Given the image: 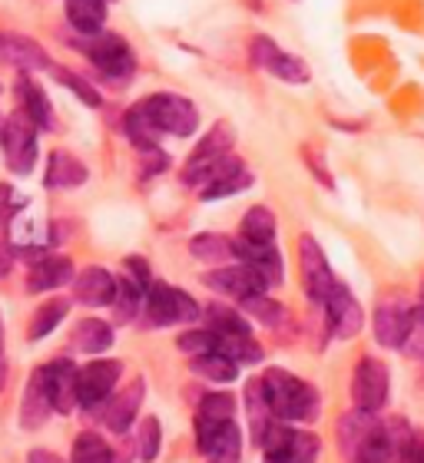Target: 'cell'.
Returning <instances> with one entry per match:
<instances>
[{"mask_svg": "<svg viewBox=\"0 0 424 463\" xmlns=\"http://www.w3.org/2000/svg\"><path fill=\"white\" fill-rule=\"evenodd\" d=\"M262 387H265V397L272 404V414L279 417L282 424H312V420H318L322 394H318L315 384L295 377L285 367H269L262 374Z\"/></svg>", "mask_w": 424, "mask_h": 463, "instance_id": "6da1fadb", "label": "cell"}, {"mask_svg": "<svg viewBox=\"0 0 424 463\" xmlns=\"http://www.w3.org/2000/svg\"><path fill=\"white\" fill-rule=\"evenodd\" d=\"M140 113L149 119L159 136H193L199 129V109L189 97H179V93H149L146 99L136 103Z\"/></svg>", "mask_w": 424, "mask_h": 463, "instance_id": "7a4b0ae2", "label": "cell"}, {"mask_svg": "<svg viewBox=\"0 0 424 463\" xmlns=\"http://www.w3.org/2000/svg\"><path fill=\"white\" fill-rule=\"evenodd\" d=\"M146 325L149 328H173V325H193L203 318V308L196 305L183 288H173L166 281H153L146 288Z\"/></svg>", "mask_w": 424, "mask_h": 463, "instance_id": "3957f363", "label": "cell"}, {"mask_svg": "<svg viewBox=\"0 0 424 463\" xmlns=\"http://www.w3.org/2000/svg\"><path fill=\"white\" fill-rule=\"evenodd\" d=\"M232 146H236V136H232L229 123H216L209 133L196 143V149L189 153L183 165V185L189 189H203L209 183V175L219 169V163H226L232 156Z\"/></svg>", "mask_w": 424, "mask_h": 463, "instance_id": "277c9868", "label": "cell"}, {"mask_svg": "<svg viewBox=\"0 0 424 463\" xmlns=\"http://www.w3.org/2000/svg\"><path fill=\"white\" fill-rule=\"evenodd\" d=\"M37 123L24 109H14L0 126V146H4L7 169L14 175L34 173V165H37Z\"/></svg>", "mask_w": 424, "mask_h": 463, "instance_id": "5b68a950", "label": "cell"}, {"mask_svg": "<svg viewBox=\"0 0 424 463\" xmlns=\"http://www.w3.org/2000/svg\"><path fill=\"white\" fill-rule=\"evenodd\" d=\"M83 50H87L90 63H93L113 87L130 83V77L136 73L133 47H130L123 37H116V33H93V40H87Z\"/></svg>", "mask_w": 424, "mask_h": 463, "instance_id": "8992f818", "label": "cell"}, {"mask_svg": "<svg viewBox=\"0 0 424 463\" xmlns=\"http://www.w3.org/2000/svg\"><path fill=\"white\" fill-rule=\"evenodd\" d=\"M262 463H318V454H322V444L318 437L309 434V430H295V427L275 424L265 434L259 447Z\"/></svg>", "mask_w": 424, "mask_h": 463, "instance_id": "52a82bcc", "label": "cell"}, {"mask_svg": "<svg viewBox=\"0 0 424 463\" xmlns=\"http://www.w3.org/2000/svg\"><path fill=\"white\" fill-rule=\"evenodd\" d=\"M249 57L252 63L259 70H265V73H272V77H279L282 83H295V87H305L312 80V70L309 63L302 57H295V53H289V50H282L279 43L272 37H265V33H259V37L249 40Z\"/></svg>", "mask_w": 424, "mask_h": 463, "instance_id": "ba28073f", "label": "cell"}, {"mask_svg": "<svg viewBox=\"0 0 424 463\" xmlns=\"http://www.w3.org/2000/svg\"><path fill=\"white\" fill-rule=\"evenodd\" d=\"M196 444L212 463H236L242 454V434L236 417H206L196 414Z\"/></svg>", "mask_w": 424, "mask_h": 463, "instance_id": "9c48e42d", "label": "cell"}, {"mask_svg": "<svg viewBox=\"0 0 424 463\" xmlns=\"http://www.w3.org/2000/svg\"><path fill=\"white\" fill-rule=\"evenodd\" d=\"M299 271H302V288H305L312 305H325V298L335 291L338 279L335 271H332V265H328L318 239L309 235V232L299 239Z\"/></svg>", "mask_w": 424, "mask_h": 463, "instance_id": "30bf717a", "label": "cell"}, {"mask_svg": "<svg viewBox=\"0 0 424 463\" xmlns=\"http://www.w3.org/2000/svg\"><path fill=\"white\" fill-rule=\"evenodd\" d=\"M375 338L381 347H405L408 335H411V325H415V305L405 298V295H385V298L375 305Z\"/></svg>", "mask_w": 424, "mask_h": 463, "instance_id": "8fae6325", "label": "cell"}, {"mask_svg": "<svg viewBox=\"0 0 424 463\" xmlns=\"http://www.w3.org/2000/svg\"><path fill=\"white\" fill-rule=\"evenodd\" d=\"M322 315H325V325H328V335L338 341H348L355 338L358 331L365 328V308H361V301L355 298V291L342 285L338 281L335 291L325 298V305H318Z\"/></svg>", "mask_w": 424, "mask_h": 463, "instance_id": "7c38bea8", "label": "cell"}, {"mask_svg": "<svg viewBox=\"0 0 424 463\" xmlns=\"http://www.w3.org/2000/svg\"><path fill=\"white\" fill-rule=\"evenodd\" d=\"M388 391H391L388 367L371 354L361 357L355 364V374H352V397H355V407L378 414V411L388 404Z\"/></svg>", "mask_w": 424, "mask_h": 463, "instance_id": "4fadbf2b", "label": "cell"}, {"mask_svg": "<svg viewBox=\"0 0 424 463\" xmlns=\"http://www.w3.org/2000/svg\"><path fill=\"white\" fill-rule=\"evenodd\" d=\"M40 377H43L53 414H73L80 407V367L67 357H57L40 367Z\"/></svg>", "mask_w": 424, "mask_h": 463, "instance_id": "5bb4252c", "label": "cell"}, {"mask_svg": "<svg viewBox=\"0 0 424 463\" xmlns=\"http://www.w3.org/2000/svg\"><path fill=\"white\" fill-rule=\"evenodd\" d=\"M120 374H123L120 361H90L87 367H80V407L87 414H97L100 407L113 397Z\"/></svg>", "mask_w": 424, "mask_h": 463, "instance_id": "9a60e30c", "label": "cell"}, {"mask_svg": "<svg viewBox=\"0 0 424 463\" xmlns=\"http://www.w3.org/2000/svg\"><path fill=\"white\" fill-rule=\"evenodd\" d=\"M203 285L212 291H219V295H226V298H236L242 305V301L255 298V295H265L269 291V285L255 275V271L249 269V265H222V269H212L203 275Z\"/></svg>", "mask_w": 424, "mask_h": 463, "instance_id": "2e32d148", "label": "cell"}, {"mask_svg": "<svg viewBox=\"0 0 424 463\" xmlns=\"http://www.w3.org/2000/svg\"><path fill=\"white\" fill-rule=\"evenodd\" d=\"M232 259L249 265L255 275H259L269 288L282 285L285 279V265H282V255L275 249V241H249V239H232Z\"/></svg>", "mask_w": 424, "mask_h": 463, "instance_id": "e0dca14e", "label": "cell"}, {"mask_svg": "<svg viewBox=\"0 0 424 463\" xmlns=\"http://www.w3.org/2000/svg\"><path fill=\"white\" fill-rule=\"evenodd\" d=\"M143 397H146V381L143 377H136L133 384H126L120 394H113L100 407L97 414L100 420L106 424V430H113V434H126L130 427H133L136 414H140V407H143Z\"/></svg>", "mask_w": 424, "mask_h": 463, "instance_id": "ac0fdd59", "label": "cell"}, {"mask_svg": "<svg viewBox=\"0 0 424 463\" xmlns=\"http://www.w3.org/2000/svg\"><path fill=\"white\" fill-rule=\"evenodd\" d=\"M378 427H381V420H378L371 411H361V407H352L348 414L338 417L335 440H338V450H342V457H345L348 463L355 460V454L368 444V440H371V434H375Z\"/></svg>", "mask_w": 424, "mask_h": 463, "instance_id": "d6986e66", "label": "cell"}, {"mask_svg": "<svg viewBox=\"0 0 424 463\" xmlns=\"http://www.w3.org/2000/svg\"><path fill=\"white\" fill-rule=\"evenodd\" d=\"M0 63L20 70V73H37V70L53 67L47 50L24 33H0Z\"/></svg>", "mask_w": 424, "mask_h": 463, "instance_id": "ffe728a7", "label": "cell"}, {"mask_svg": "<svg viewBox=\"0 0 424 463\" xmlns=\"http://www.w3.org/2000/svg\"><path fill=\"white\" fill-rule=\"evenodd\" d=\"M252 183H255V175H252L249 165L242 163V159H236V156H229V159H226V163H219V169L209 175V183L199 189V199H203V203L229 199V195L246 193Z\"/></svg>", "mask_w": 424, "mask_h": 463, "instance_id": "44dd1931", "label": "cell"}, {"mask_svg": "<svg viewBox=\"0 0 424 463\" xmlns=\"http://www.w3.org/2000/svg\"><path fill=\"white\" fill-rule=\"evenodd\" d=\"M67 281H73V261L63 255H40L27 271V291H34V295L63 288Z\"/></svg>", "mask_w": 424, "mask_h": 463, "instance_id": "7402d4cb", "label": "cell"}, {"mask_svg": "<svg viewBox=\"0 0 424 463\" xmlns=\"http://www.w3.org/2000/svg\"><path fill=\"white\" fill-rule=\"evenodd\" d=\"M113 295H116V279L106 269L93 265V269L80 271L77 279H73V298H77L80 305H87V308L113 305Z\"/></svg>", "mask_w": 424, "mask_h": 463, "instance_id": "603a6c76", "label": "cell"}, {"mask_svg": "<svg viewBox=\"0 0 424 463\" xmlns=\"http://www.w3.org/2000/svg\"><path fill=\"white\" fill-rule=\"evenodd\" d=\"M242 404H246V414H249L252 444L262 447L265 434H269L272 427L279 424V417L272 414V404H269V397H265L262 377H255V381H249V384H246V397H242Z\"/></svg>", "mask_w": 424, "mask_h": 463, "instance_id": "cb8c5ba5", "label": "cell"}, {"mask_svg": "<svg viewBox=\"0 0 424 463\" xmlns=\"http://www.w3.org/2000/svg\"><path fill=\"white\" fill-rule=\"evenodd\" d=\"M53 414L47 397V387H43V377H40V367L30 374L27 387H24V401H20V424L24 430H37V427L47 424V417Z\"/></svg>", "mask_w": 424, "mask_h": 463, "instance_id": "d4e9b609", "label": "cell"}, {"mask_svg": "<svg viewBox=\"0 0 424 463\" xmlns=\"http://www.w3.org/2000/svg\"><path fill=\"white\" fill-rule=\"evenodd\" d=\"M87 165L73 153H50L43 183H47V189H80L87 183Z\"/></svg>", "mask_w": 424, "mask_h": 463, "instance_id": "484cf974", "label": "cell"}, {"mask_svg": "<svg viewBox=\"0 0 424 463\" xmlns=\"http://www.w3.org/2000/svg\"><path fill=\"white\" fill-rule=\"evenodd\" d=\"M17 99H20V109L37 123V129H53V126H57L47 93H43L40 83H34L27 73H20V80H17Z\"/></svg>", "mask_w": 424, "mask_h": 463, "instance_id": "4316f807", "label": "cell"}, {"mask_svg": "<svg viewBox=\"0 0 424 463\" xmlns=\"http://www.w3.org/2000/svg\"><path fill=\"white\" fill-rule=\"evenodd\" d=\"M70 345L80 354H103L106 347L113 345V328L100 318H83L77 328L70 331Z\"/></svg>", "mask_w": 424, "mask_h": 463, "instance_id": "83f0119b", "label": "cell"}, {"mask_svg": "<svg viewBox=\"0 0 424 463\" xmlns=\"http://www.w3.org/2000/svg\"><path fill=\"white\" fill-rule=\"evenodd\" d=\"M67 10V20L70 27L77 30V33H103V24H106V0H67L63 4Z\"/></svg>", "mask_w": 424, "mask_h": 463, "instance_id": "f1b7e54d", "label": "cell"}, {"mask_svg": "<svg viewBox=\"0 0 424 463\" xmlns=\"http://www.w3.org/2000/svg\"><path fill=\"white\" fill-rule=\"evenodd\" d=\"M143 301H146V288L140 285V281H133L130 275L116 279V295H113V318H116V325H130V321L140 315Z\"/></svg>", "mask_w": 424, "mask_h": 463, "instance_id": "f546056e", "label": "cell"}, {"mask_svg": "<svg viewBox=\"0 0 424 463\" xmlns=\"http://www.w3.org/2000/svg\"><path fill=\"white\" fill-rule=\"evenodd\" d=\"M189 367H193L196 377H203V381H212V384H229V381H236V377H239V364H236L232 357L222 354V351L196 354L193 361H189Z\"/></svg>", "mask_w": 424, "mask_h": 463, "instance_id": "4dcf8cb0", "label": "cell"}, {"mask_svg": "<svg viewBox=\"0 0 424 463\" xmlns=\"http://www.w3.org/2000/svg\"><path fill=\"white\" fill-rule=\"evenodd\" d=\"M206 315V328L216 331L219 338H236V335H252L249 321L242 318L239 308H229V305H219V301H212L203 308Z\"/></svg>", "mask_w": 424, "mask_h": 463, "instance_id": "1f68e13d", "label": "cell"}, {"mask_svg": "<svg viewBox=\"0 0 424 463\" xmlns=\"http://www.w3.org/2000/svg\"><path fill=\"white\" fill-rule=\"evenodd\" d=\"M189 251H193L199 261H206V265H222V261L232 259V239L222 235V232H199V235L189 241Z\"/></svg>", "mask_w": 424, "mask_h": 463, "instance_id": "d6a6232c", "label": "cell"}, {"mask_svg": "<svg viewBox=\"0 0 424 463\" xmlns=\"http://www.w3.org/2000/svg\"><path fill=\"white\" fill-rule=\"evenodd\" d=\"M70 315V301L67 298H50L43 301L37 311H34V318H30V328H27V338L30 341H40L47 338L50 331L57 328L60 321Z\"/></svg>", "mask_w": 424, "mask_h": 463, "instance_id": "836d02e7", "label": "cell"}, {"mask_svg": "<svg viewBox=\"0 0 424 463\" xmlns=\"http://www.w3.org/2000/svg\"><path fill=\"white\" fill-rule=\"evenodd\" d=\"M242 311L252 315V318H259L269 331H282L292 321L289 311H285V305H279V301L269 298V295H255V298L242 301Z\"/></svg>", "mask_w": 424, "mask_h": 463, "instance_id": "e575fe53", "label": "cell"}, {"mask_svg": "<svg viewBox=\"0 0 424 463\" xmlns=\"http://www.w3.org/2000/svg\"><path fill=\"white\" fill-rule=\"evenodd\" d=\"M275 232H279V222H275V213L269 205H252L242 219L239 235L249 241H275Z\"/></svg>", "mask_w": 424, "mask_h": 463, "instance_id": "d590c367", "label": "cell"}, {"mask_svg": "<svg viewBox=\"0 0 424 463\" xmlns=\"http://www.w3.org/2000/svg\"><path fill=\"white\" fill-rule=\"evenodd\" d=\"M70 463H113V447L106 444L97 430H83V434L73 440Z\"/></svg>", "mask_w": 424, "mask_h": 463, "instance_id": "8d00e7d4", "label": "cell"}, {"mask_svg": "<svg viewBox=\"0 0 424 463\" xmlns=\"http://www.w3.org/2000/svg\"><path fill=\"white\" fill-rule=\"evenodd\" d=\"M219 351L232 357L236 364H259L262 345H255L252 335H236V338H219Z\"/></svg>", "mask_w": 424, "mask_h": 463, "instance_id": "74e56055", "label": "cell"}, {"mask_svg": "<svg viewBox=\"0 0 424 463\" xmlns=\"http://www.w3.org/2000/svg\"><path fill=\"white\" fill-rule=\"evenodd\" d=\"M53 70V77H57V83H63L67 90H73L83 103H87L90 109H100L103 107V97L97 93V87L90 83V80H83L80 73H73V70H67V67H50Z\"/></svg>", "mask_w": 424, "mask_h": 463, "instance_id": "f35d334b", "label": "cell"}, {"mask_svg": "<svg viewBox=\"0 0 424 463\" xmlns=\"http://www.w3.org/2000/svg\"><path fill=\"white\" fill-rule=\"evenodd\" d=\"M159 447H163V427L156 417H146L140 430H136V450H140V460L153 463L159 457Z\"/></svg>", "mask_w": 424, "mask_h": 463, "instance_id": "ab89813d", "label": "cell"}, {"mask_svg": "<svg viewBox=\"0 0 424 463\" xmlns=\"http://www.w3.org/2000/svg\"><path fill=\"white\" fill-rule=\"evenodd\" d=\"M176 347H179L183 354H189V357L209 354V351H219V335H216V331H209V328H193V331H186V335H179Z\"/></svg>", "mask_w": 424, "mask_h": 463, "instance_id": "60d3db41", "label": "cell"}, {"mask_svg": "<svg viewBox=\"0 0 424 463\" xmlns=\"http://www.w3.org/2000/svg\"><path fill=\"white\" fill-rule=\"evenodd\" d=\"M196 414H206V417H236V397L219 391V394H206L199 401V411Z\"/></svg>", "mask_w": 424, "mask_h": 463, "instance_id": "b9f144b4", "label": "cell"}, {"mask_svg": "<svg viewBox=\"0 0 424 463\" xmlns=\"http://www.w3.org/2000/svg\"><path fill=\"white\" fill-rule=\"evenodd\" d=\"M302 159H305V165H309V173L315 175L318 183L325 185L328 193L335 189V175L328 173V165H325V156L318 153L315 146H302Z\"/></svg>", "mask_w": 424, "mask_h": 463, "instance_id": "7bdbcfd3", "label": "cell"}, {"mask_svg": "<svg viewBox=\"0 0 424 463\" xmlns=\"http://www.w3.org/2000/svg\"><path fill=\"white\" fill-rule=\"evenodd\" d=\"M140 156H143V159H140V169H143L146 179L169 169V156H166L159 146H153V149H140Z\"/></svg>", "mask_w": 424, "mask_h": 463, "instance_id": "ee69618b", "label": "cell"}, {"mask_svg": "<svg viewBox=\"0 0 424 463\" xmlns=\"http://www.w3.org/2000/svg\"><path fill=\"white\" fill-rule=\"evenodd\" d=\"M126 265V275L133 281H140L143 288H149L153 285V279H149V265H146V259H140V255H130V259L123 261Z\"/></svg>", "mask_w": 424, "mask_h": 463, "instance_id": "f6af8a7d", "label": "cell"}, {"mask_svg": "<svg viewBox=\"0 0 424 463\" xmlns=\"http://www.w3.org/2000/svg\"><path fill=\"white\" fill-rule=\"evenodd\" d=\"M398 463H424V437L421 434L411 437V444L405 447V454H401Z\"/></svg>", "mask_w": 424, "mask_h": 463, "instance_id": "bcb514c9", "label": "cell"}, {"mask_svg": "<svg viewBox=\"0 0 424 463\" xmlns=\"http://www.w3.org/2000/svg\"><path fill=\"white\" fill-rule=\"evenodd\" d=\"M27 463H67L63 457H57L53 450H43V447H37V450H30L27 454Z\"/></svg>", "mask_w": 424, "mask_h": 463, "instance_id": "7dc6e473", "label": "cell"}, {"mask_svg": "<svg viewBox=\"0 0 424 463\" xmlns=\"http://www.w3.org/2000/svg\"><path fill=\"white\" fill-rule=\"evenodd\" d=\"M14 255H17V251L0 241V279H4V275H7V271L14 269Z\"/></svg>", "mask_w": 424, "mask_h": 463, "instance_id": "c3c4849f", "label": "cell"}, {"mask_svg": "<svg viewBox=\"0 0 424 463\" xmlns=\"http://www.w3.org/2000/svg\"><path fill=\"white\" fill-rule=\"evenodd\" d=\"M113 463H133V447H116Z\"/></svg>", "mask_w": 424, "mask_h": 463, "instance_id": "681fc988", "label": "cell"}, {"mask_svg": "<svg viewBox=\"0 0 424 463\" xmlns=\"http://www.w3.org/2000/svg\"><path fill=\"white\" fill-rule=\"evenodd\" d=\"M4 377H7V367H4V361H0V387H4Z\"/></svg>", "mask_w": 424, "mask_h": 463, "instance_id": "f907efd6", "label": "cell"}, {"mask_svg": "<svg viewBox=\"0 0 424 463\" xmlns=\"http://www.w3.org/2000/svg\"><path fill=\"white\" fill-rule=\"evenodd\" d=\"M0 354H4V321H0Z\"/></svg>", "mask_w": 424, "mask_h": 463, "instance_id": "816d5d0a", "label": "cell"}, {"mask_svg": "<svg viewBox=\"0 0 424 463\" xmlns=\"http://www.w3.org/2000/svg\"><path fill=\"white\" fill-rule=\"evenodd\" d=\"M418 305L424 308V281H421V295H418Z\"/></svg>", "mask_w": 424, "mask_h": 463, "instance_id": "f5cc1de1", "label": "cell"}, {"mask_svg": "<svg viewBox=\"0 0 424 463\" xmlns=\"http://www.w3.org/2000/svg\"><path fill=\"white\" fill-rule=\"evenodd\" d=\"M0 126H4V123H0Z\"/></svg>", "mask_w": 424, "mask_h": 463, "instance_id": "db71d44e", "label": "cell"}]
</instances>
